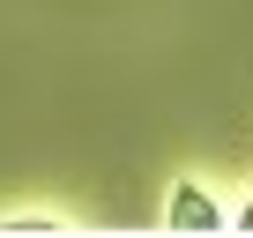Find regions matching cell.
I'll list each match as a JSON object with an SVG mask.
<instances>
[{
  "mask_svg": "<svg viewBox=\"0 0 253 238\" xmlns=\"http://www.w3.org/2000/svg\"><path fill=\"white\" fill-rule=\"evenodd\" d=\"M171 231H223V208H216V201L186 179V186L171 194Z\"/></svg>",
  "mask_w": 253,
  "mask_h": 238,
  "instance_id": "cell-1",
  "label": "cell"
},
{
  "mask_svg": "<svg viewBox=\"0 0 253 238\" xmlns=\"http://www.w3.org/2000/svg\"><path fill=\"white\" fill-rule=\"evenodd\" d=\"M238 231H253V201H246V208H238Z\"/></svg>",
  "mask_w": 253,
  "mask_h": 238,
  "instance_id": "cell-2",
  "label": "cell"
}]
</instances>
